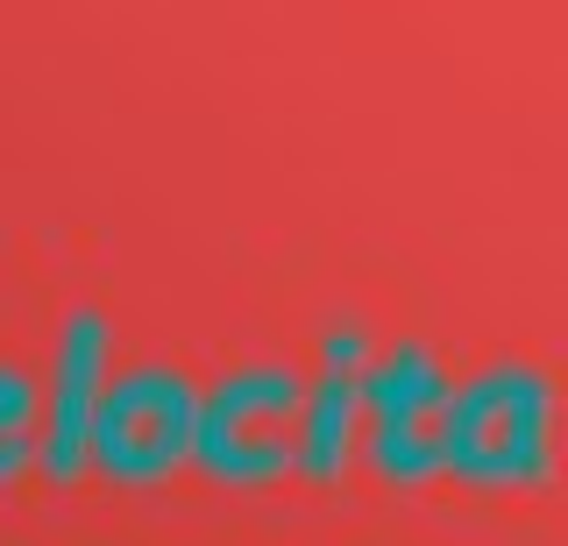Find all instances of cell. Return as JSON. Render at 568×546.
Masks as SVG:
<instances>
[{
	"label": "cell",
	"mask_w": 568,
	"mask_h": 546,
	"mask_svg": "<svg viewBox=\"0 0 568 546\" xmlns=\"http://www.w3.org/2000/svg\"><path fill=\"white\" fill-rule=\"evenodd\" d=\"M327 356H334V362H363V341H355V333H334Z\"/></svg>",
	"instance_id": "cell-8"
},
{
	"label": "cell",
	"mask_w": 568,
	"mask_h": 546,
	"mask_svg": "<svg viewBox=\"0 0 568 546\" xmlns=\"http://www.w3.org/2000/svg\"><path fill=\"white\" fill-rule=\"evenodd\" d=\"M363 404H369V419H448V404H455V391H448V377H440V362L426 356L419 341H405V348H390L384 362H369L363 369Z\"/></svg>",
	"instance_id": "cell-5"
},
{
	"label": "cell",
	"mask_w": 568,
	"mask_h": 546,
	"mask_svg": "<svg viewBox=\"0 0 568 546\" xmlns=\"http://www.w3.org/2000/svg\"><path fill=\"white\" fill-rule=\"evenodd\" d=\"M192 433H200V391L178 369H135L100 398L93 462L114 483H156L192 454Z\"/></svg>",
	"instance_id": "cell-3"
},
{
	"label": "cell",
	"mask_w": 568,
	"mask_h": 546,
	"mask_svg": "<svg viewBox=\"0 0 568 546\" xmlns=\"http://www.w3.org/2000/svg\"><path fill=\"white\" fill-rule=\"evenodd\" d=\"M306 377L292 369H248L200 398V433H192V462L213 483L263 490L284 468H298V419H306Z\"/></svg>",
	"instance_id": "cell-1"
},
{
	"label": "cell",
	"mask_w": 568,
	"mask_h": 546,
	"mask_svg": "<svg viewBox=\"0 0 568 546\" xmlns=\"http://www.w3.org/2000/svg\"><path fill=\"white\" fill-rule=\"evenodd\" d=\"M440 454L462 483H540L547 475V383L532 369H490L455 391L440 419Z\"/></svg>",
	"instance_id": "cell-2"
},
{
	"label": "cell",
	"mask_w": 568,
	"mask_h": 546,
	"mask_svg": "<svg viewBox=\"0 0 568 546\" xmlns=\"http://www.w3.org/2000/svg\"><path fill=\"white\" fill-rule=\"evenodd\" d=\"M355 404H363V377L334 369L306 391V419H298V475L306 483H334L355 440Z\"/></svg>",
	"instance_id": "cell-6"
},
{
	"label": "cell",
	"mask_w": 568,
	"mask_h": 546,
	"mask_svg": "<svg viewBox=\"0 0 568 546\" xmlns=\"http://www.w3.org/2000/svg\"><path fill=\"white\" fill-rule=\"evenodd\" d=\"M29 419H36V383L22 377V369H0V483H8L14 468H29Z\"/></svg>",
	"instance_id": "cell-7"
},
{
	"label": "cell",
	"mask_w": 568,
	"mask_h": 546,
	"mask_svg": "<svg viewBox=\"0 0 568 546\" xmlns=\"http://www.w3.org/2000/svg\"><path fill=\"white\" fill-rule=\"evenodd\" d=\"M106 327L100 312H71L64 327V348H58V404H50V440H43V468L71 483L85 462H93V419H100V398H106Z\"/></svg>",
	"instance_id": "cell-4"
}]
</instances>
